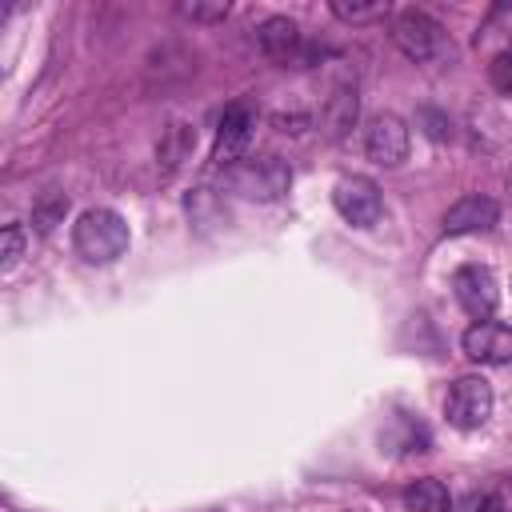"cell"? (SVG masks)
<instances>
[{"instance_id": "cell-21", "label": "cell", "mask_w": 512, "mask_h": 512, "mask_svg": "<svg viewBox=\"0 0 512 512\" xmlns=\"http://www.w3.org/2000/svg\"><path fill=\"white\" fill-rule=\"evenodd\" d=\"M420 120H428V128H424V132H428L432 140H448V124H444L432 108H424V112H420Z\"/></svg>"}, {"instance_id": "cell-8", "label": "cell", "mask_w": 512, "mask_h": 512, "mask_svg": "<svg viewBox=\"0 0 512 512\" xmlns=\"http://www.w3.org/2000/svg\"><path fill=\"white\" fill-rule=\"evenodd\" d=\"M364 152L380 168H396L408 160V124L396 112H376L364 128Z\"/></svg>"}, {"instance_id": "cell-19", "label": "cell", "mask_w": 512, "mask_h": 512, "mask_svg": "<svg viewBox=\"0 0 512 512\" xmlns=\"http://www.w3.org/2000/svg\"><path fill=\"white\" fill-rule=\"evenodd\" d=\"M488 80H492L496 92L512 96V48H504V52L492 56V64H488Z\"/></svg>"}, {"instance_id": "cell-6", "label": "cell", "mask_w": 512, "mask_h": 512, "mask_svg": "<svg viewBox=\"0 0 512 512\" xmlns=\"http://www.w3.org/2000/svg\"><path fill=\"white\" fill-rule=\"evenodd\" d=\"M256 44H260V52H264L272 64H280V68H304V64L312 60V48L304 44L296 20H288V16H268V20H260Z\"/></svg>"}, {"instance_id": "cell-7", "label": "cell", "mask_w": 512, "mask_h": 512, "mask_svg": "<svg viewBox=\"0 0 512 512\" xmlns=\"http://www.w3.org/2000/svg\"><path fill=\"white\" fill-rule=\"evenodd\" d=\"M452 292H456V304L476 320H488L500 304V280L484 264H460L452 272Z\"/></svg>"}, {"instance_id": "cell-20", "label": "cell", "mask_w": 512, "mask_h": 512, "mask_svg": "<svg viewBox=\"0 0 512 512\" xmlns=\"http://www.w3.org/2000/svg\"><path fill=\"white\" fill-rule=\"evenodd\" d=\"M496 508H500L496 496H476V492H472V496H468L460 508H452V512H496Z\"/></svg>"}, {"instance_id": "cell-9", "label": "cell", "mask_w": 512, "mask_h": 512, "mask_svg": "<svg viewBox=\"0 0 512 512\" xmlns=\"http://www.w3.org/2000/svg\"><path fill=\"white\" fill-rule=\"evenodd\" d=\"M252 128H256V116H252L248 104H232V108H224L220 128H216V144H212V160H216L220 168L240 164L244 152H248Z\"/></svg>"}, {"instance_id": "cell-15", "label": "cell", "mask_w": 512, "mask_h": 512, "mask_svg": "<svg viewBox=\"0 0 512 512\" xmlns=\"http://www.w3.org/2000/svg\"><path fill=\"white\" fill-rule=\"evenodd\" d=\"M328 8L344 24H372V20L388 16V0H332Z\"/></svg>"}, {"instance_id": "cell-1", "label": "cell", "mask_w": 512, "mask_h": 512, "mask_svg": "<svg viewBox=\"0 0 512 512\" xmlns=\"http://www.w3.org/2000/svg\"><path fill=\"white\" fill-rule=\"evenodd\" d=\"M72 244L88 264H112L128 252V224L112 208H88L72 224Z\"/></svg>"}, {"instance_id": "cell-13", "label": "cell", "mask_w": 512, "mask_h": 512, "mask_svg": "<svg viewBox=\"0 0 512 512\" xmlns=\"http://www.w3.org/2000/svg\"><path fill=\"white\" fill-rule=\"evenodd\" d=\"M192 144H196V132H192L184 120H172V124L164 128L160 144H156V160L172 172V168H180V164L192 156Z\"/></svg>"}, {"instance_id": "cell-14", "label": "cell", "mask_w": 512, "mask_h": 512, "mask_svg": "<svg viewBox=\"0 0 512 512\" xmlns=\"http://www.w3.org/2000/svg\"><path fill=\"white\" fill-rule=\"evenodd\" d=\"M404 504H408V512H452L448 488H444L440 480H432V476L412 480V484L404 488Z\"/></svg>"}, {"instance_id": "cell-12", "label": "cell", "mask_w": 512, "mask_h": 512, "mask_svg": "<svg viewBox=\"0 0 512 512\" xmlns=\"http://www.w3.org/2000/svg\"><path fill=\"white\" fill-rule=\"evenodd\" d=\"M356 116H360V96H356V80H340V84H332V92L324 96V132L332 136V140H344L348 132H352V124H356Z\"/></svg>"}, {"instance_id": "cell-22", "label": "cell", "mask_w": 512, "mask_h": 512, "mask_svg": "<svg viewBox=\"0 0 512 512\" xmlns=\"http://www.w3.org/2000/svg\"><path fill=\"white\" fill-rule=\"evenodd\" d=\"M508 192H512V180H508Z\"/></svg>"}, {"instance_id": "cell-5", "label": "cell", "mask_w": 512, "mask_h": 512, "mask_svg": "<svg viewBox=\"0 0 512 512\" xmlns=\"http://www.w3.org/2000/svg\"><path fill=\"white\" fill-rule=\"evenodd\" d=\"M332 204H336V212L352 228H372L384 216V196H380L376 180H368V176H344V180H336Z\"/></svg>"}, {"instance_id": "cell-4", "label": "cell", "mask_w": 512, "mask_h": 512, "mask_svg": "<svg viewBox=\"0 0 512 512\" xmlns=\"http://www.w3.org/2000/svg\"><path fill=\"white\" fill-rule=\"evenodd\" d=\"M492 404H496V396H492V384L484 376H460L444 396V416H448L452 428L476 432V428L488 424Z\"/></svg>"}, {"instance_id": "cell-10", "label": "cell", "mask_w": 512, "mask_h": 512, "mask_svg": "<svg viewBox=\"0 0 512 512\" xmlns=\"http://www.w3.org/2000/svg\"><path fill=\"white\" fill-rule=\"evenodd\" d=\"M460 348L476 364H508L512 360V328L500 320H476L460 336Z\"/></svg>"}, {"instance_id": "cell-16", "label": "cell", "mask_w": 512, "mask_h": 512, "mask_svg": "<svg viewBox=\"0 0 512 512\" xmlns=\"http://www.w3.org/2000/svg\"><path fill=\"white\" fill-rule=\"evenodd\" d=\"M176 12L184 20H196V24H220L232 12V4L228 0H180Z\"/></svg>"}, {"instance_id": "cell-2", "label": "cell", "mask_w": 512, "mask_h": 512, "mask_svg": "<svg viewBox=\"0 0 512 512\" xmlns=\"http://www.w3.org/2000/svg\"><path fill=\"white\" fill-rule=\"evenodd\" d=\"M224 184L244 200H280L292 184V168L280 156H244L240 164L224 168Z\"/></svg>"}, {"instance_id": "cell-3", "label": "cell", "mask_w": 512, "mask_h": 512, "mask_svg": "<svg viewBox=\"0 0 512 512\" xmlns=\"http://www.w3.org/2000/svg\"><path fill=\"white\" fill-rule=\"evenodd\" d=\"M392 44L416 60V64H428L444 52V28L440 20H432L424 8H404L392 16Z\"/></svg>"}, {"instance_id": "cell-18", "label": "cell", "mask_w": 512, "mask_h": 512, "mask_svg": "<svg viewBox=\"0 0 512 512\" xmlns=\"http://www.w3.org/2000/svg\"><path fill=\"white\" fill-rule=\"evenodd\" d=\"M24 240H28L24 224H8V228H4V236H0V272H12V268L20 264Z\"/></svg>"}, {"instance_id": "cell-11", "label": "cell", "mask_w": 512, "mask_h": 512, "mask_svg": "<svg viewBox=\"0 0 512 512\" xmlns=\"http://www.w3.org/2000/svg\"><path fill=\"white\" fill-rule=\"evenodd\" d=\"M496 220H500V204H496L492 196L472 192V196H460V200L444 212V232H448V236L488 232V228H496Z\"/></svg>"}, {"instance_id": "cell-17", "label": "cell", "mask_w": 512, "mask_h": 512, "mask_svg": "<svg viewBox=\"0 0 512 512\" xmlns=\"http://www.w3.org/2000/svg\"><path fill=\"white\" fill-rule=\"evenodd\" d=\"M64 212H68V200H64L60 192H48V196H40V200L32 204V228H36V232H52V228L64 220Z\"/></svg>"}]
</instances>
